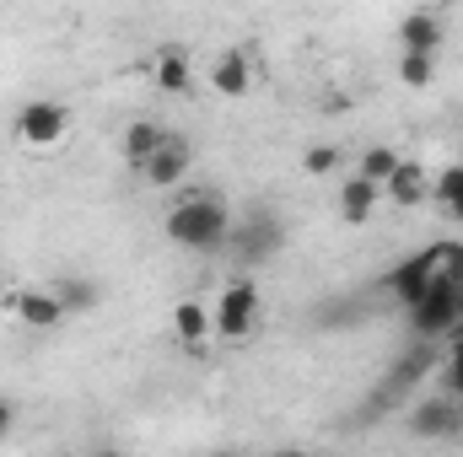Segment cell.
I'll return each mask as SVG.
<instances>
[{"label": "cell", "instance_id": "cell-24", "mask_svg": "<svg viewBox=\"0 0 463 457\" xmlns=\"http://www.w3.org/2000/svg\"><path fill=\"white\" fill-rule=\"evenodd\" d=\"M437 280H453V285H463V242H442V258H437Z\"/></svg>", "mask_w": 463, "mask_h": 457}, {"label": "cell", "instance_id": "cell-6", "mask_svg": "<svg viewBox=\"0 0 463 457\" xmlns=\"http://www.w3.org/2000/svg\"><path fill=\"white\" fill-rule=\"evenodd\" d=\"M189 173H194V145H184V140H162V145L146 156V167H140L146 189H156V194L189 183Z\"/></svg>", "mask_w": 463, "mask_h": 457}, {"label": "cell", "instance_id": "cell-7", "mask_svg": "<svg viewBox=\"0 0 463 457\" xmlns=\"http://www.w3.org/2000/svg\"><path fill=\"white\" fill-rule=\"evenodd\" d=\"M437 258H442V242L437 247H426V253H415V258H404V264H393L388 269V296L393 302H404V307H415L420 296H426V285H431V275H437Z\"/></svg>", "mask_w": 463, "mask_h": 457}, {"label": "cell", "instance_id": "cell-14", "mask_svg": "<svg viewBox=\"0 0 463 457\" xmlns=\"http://www.w3.org/2000/svg\"><path fill=\"white\" fill-rule=\"evenodd\" d=\"M162 140H167V135H162L151 118H135V124H124V140H118V151H124V167H129V173H140V167H146V156H151Z\"/></svg>", "mask_w": 463, "mask_h": 457}, {"label": "cell", "instance_id": "cell-12", "mask_svg": "<svg viewBox=\"0 0 463 457\" xmlns=\"http://www.w3.org/2000/svg\"><path fill=\"white\" fill-rule=\"evenodd\" d=\"M146 70H151V81H156L167 98H184V92L194 87V65H189V54H184V49H162Z\"/></svg>", "mask_w": 463, "mask_h": 457}, {"label": "cell", "instance_id": "cell-11", "mask_svg": "<svg viewBox=\"0 0 463 457\" xmlns=\"http://www.w3.org/2000/svg\"><path fill=\"white\" fill-rule=\"evenodd\" d=\"M377 200H383V183L350 173L345 183H340V221H345V227H366L372 210H377Z\"/></svg>", "mask_w": 463, "mask_h": 457}, {"label": "cell", "instance_id": "cell-5", "mask_svg": "<svg viewBox=\"0 0 463 457\" xmlns=\"http://www.w3.org/2000/svg\"><path fill=\"white\" fill-rule=\"evenodd\" d=\"M410 323H415V334H420V340H437V334H448V329L458 323V285L431 275L426 296L410 307Z\"/></svg>", "mask_w": 463, "mask_h": 457}, {"label": "cell", "instance_id": "cell-23", "mask_svg": "<svg viewBox=\"0 0 463 457\" xmlns=\"http://www.w3.org/2000/svg\"><path fill=\"white\" fill-rule=\"evenodd\" d=\"M335 167H340V151H335V145H307V151H302V173H307V178H324V173H335Z\"/></svg>", "mask_w": 463, "mask_h": 457}, {"label": "cell", "instance_id": "cell-2", "mask_svg": "<svg viewBox=\"0 0 463 457\" xmlns=\"http://www.w3.org/2000/svg\"><path fill=\"white\" fill-rule=\"evenodd\" d=\"M65 129H71V108L54 103V98H33V103H22V108H16V124H11L16 145H27V151H49V145H60Z\"/></svg>", "mask_w": 463, "mask_h": 457}, {"label": "cell", "instance_id": "cell-19", "mask_svg": "<svg viewBox=\"0 0 463 457\" xmlns=\"http://www.w3.org/2000/svg\"><path fill=\"white\" fill-rule=\"evenodd\" d=\"M437 377H442V393L463 398V334L448 329V350H437Z\"/></svg>", "mask_w": 463, "mask_h": 457}, {"label": "cell", "instance_id": "cell-10", "mask_svg": "<svg viewBox=\"0 0 463 457\" xmlns=\"http://www.w3.org/2000/svg\"><path fill=\"white\" fill-rule=\"evenodd\" d=\"M383 200H393V205H404V210L426 205V200H431V178H426V167H420V162H399V167L383 178Z\"/></svg>", "mask_w": 463, "mask_h": 457}, {"label": "cell", "instance_id": "cell-16", "mask_svg": "<svg viewBox=\"0 0 463 457\" xmlns=\"http://www.w3.org/2000/svg\"><path fill=\"white\" fill-rule=\"evenodd\" d=\"M399 81L410 92H426L437 81V54L431 49H399Z\"/></svg>", "mask_w": 463, "mask_h": 457}, {"label": "cell", "instance_id": "cell-22", "mask_svg": "<svg viewBox=\"0 0 463 457\" xmlns=\"http://www.w3.org/2000/svg\"><path fill=\"white\" fill-rule=\"evenodd\" d=\"M399 162H404V156H399L393 145H366V151H361V167H355V173H361V178H372V183H383V178H388V173H393Z\"/></svg>", "mask_w": 463, "mask_h": 457}, {"label": "cell", "instance_id": "cell-27", "mask_svg": "<svg viewBox=\"0 0 463 457\" xmlns=\"http://www.w3.org/2000/svg\"><path fill=\"white\" fill-rule=\"evenodd\" d=\"M453 329H458V334H463V323H453Z\"/></svg>", "mask_w": 463, "mask_h": 457}, {"label": "cell", "instance_id": "cell-13", "mask_svg": "<svg viewBox=\"0 0 463 457\" xmlns=\"http://www.w3.org/2000/svg\"><path fill=\"white\" fill-rule=\"evenodd\" d=\"M211 87L222 92V98H248V87H253V65H248V54H216V65H211Z\"/></svg>", "mask_w": 463, "mask_h": 457}, {"label": "cell", "instance_id": "cell-4", "mask_svg": "<svg viewBox=\"0 0 463 457\" xmlns=\"http://www.w3.org/2000/svg\"><path fill=\"white\" fill-rule=\"evenodd\" d=\"M211 329L222 340H248L259 329V285L253 280H232L227 291H222V302L211 312Z\"/></svg>", "mask_w": 463, "mask_h": 457}, {"label": "cell", "instance_id": "cell-18", "mask_svg": "<svg viewBox=\"0 0 463 457\" xmlns=\"http://www.w3.org/2000/svg\"><path fill=\"white\" fill-rule=\"evenodd\" d=\"M431 200L448 210V221H458V227H463V162H453V167H442V173H437Z\"/></svg>", "mask_w": 463, "mask_h": 457}, {"label": "cell", "instance_id": "cell-8", "mask_svg": "<svg viewBox=\"0 0 463 457\" xmlns=\"http://www.w3.org/2000/svg\"><path fill=\"white\" fill-rule=\"evenodd\" d=\"M232 253L242 258V264H259V258H275V247H280V221L275 216H248V221H232Z\"/></svg>", "mask_w": 463, "mask_h": 457}, {"label": "cell", "instance_id": "cell-21", "mask_svg": "<svg viewBox=\"0 0 463 457\" xmlns=\"http://www.w3.org/2000/svg\"><path fill=\"white\" fill-rule=\"evenodd\" d=\"M426 366H437V350H431V344H415L404 360H393L388 387H410V382H420V377H426Z\"/></svg>", "mask_w": 463, "mask_h": 457}, {"label": "cell", "instance_id": "cell-9", "mask_svg": "<svg viewBox=\"0 0 463 457\" xmlns=\"http://www.w3.org/2000/svg\"><path fill=\"white\" fill-rule=\"evenodd\" d=\"M410 431H415V436H431V442H442V436H458V431H463V398H453V393H442V398H426V404L410 415Z\"/></svg>", "mask_w": 463, "mask_h": 457}, {"label": "cell", "instance_id": "cell-1", "mask_svg": "<svg viewBox=\"0 0 463 457\" xmlns=\"http://www.w3.org/2000/svg\"><path fill=\"white\" fill-rule=\"evenodd\" d=\"M167 237L189 253H216L227 247L232 237V205L216 194V189H200V194H184L173 210H167Z\"/></svg>", "mask_w": 463, "mask_h": 457}, {"label": "cell", "instance_id": "cell-17", "mask_svg": "<svg viewBox=\"0 0 463 457\" xmlns=\"http://www.w3.org/2000/svg\"><path fill=\"white\" fill-rule=\"evenodd\" d=\"M173 334L184 344H200V340H211L216 329H211V307H200V302H178L173 307Z\"/></svg>", "mask_w": 463, "mask_h": 457}, {"label": "cell", "instance_id": "cell-20", "mask_svg": "<svg viewBox=\"0 0 463 457\" xmlns=\"http://www.w3.org/2000/svg\"><path fill=\"white\" fill-rule=\"evenodd\" d=\"M54 296L65 302V312H92V307L103 302V291H98L92 280H81V275H60V280H54Z\"/></svg>", "mask_w": 463, "mask_h": 457}, {"label": "cell", "instance_id": "cell-26", "mask_svg": "<svg viewBox=\"0 0 463 457\" xmlns=\"http://www.w3.org/2000/svg\"><path fill=\"white\" fill-rule=\"evenodd\" d=\"M5 291H11V280H5V275H0V302H5Z\"/></svg>", "mask_w": 463, "mask_h": 457}, {"label": "cell", "instance_id": "cell-15", "mask_svg": "<svg viewBox=\"0 0 463 457\" xmlns=\"http://www.w3.org/2000/svg\"><path fill=\"white\" fill-rule=\"evenodd\" d=\"M448 43V27L437 22V16H426V11H410L404 22H399V49H442Z\"/></svg>", "mask_w": 463, "mask_h": 457}, {"label": "cell", "instance_id": "cell-25", "mask_svg": "<svg viewBox=\"0 0 463 457\" xmlns=\"http://www.w3.org/2000/svg\"><path fill=\"white\" fill-rule=\"evenodd\" d=\"M11 425H16V409H11V404H5V398H0V442H5V436H11Z\"/></svg>", "mask_w": 463, "mask_h": 457}, {"label": "cell", "instance_id": "cell-3", "mask_svg": "<svg viewBox=\"0 0 463 457\" xmlns=\"http://www.w3.org/2000/svg\"><path fill=\"white\" fill-rule=\"evenodd\" d=\"M0 307H5L22 329H33V334H49V329H60V323L71 318L65 302L54 296V285H11Z\"/></svg>", "mask_w": 463, "mask_h": 457}]
</instances>
